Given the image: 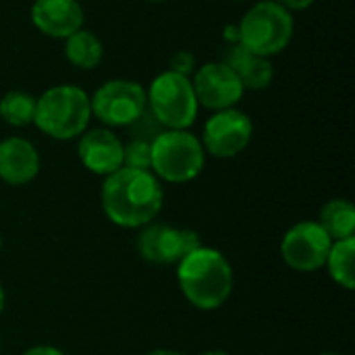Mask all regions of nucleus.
<instances>
[{
  "mask_svg": "<svg viewBox=\"0 0 355 355\" xmlns=\"http://www.w3.org/2000/svg\"><path fill=\"white\" fill-rule=\"evenodd\" d=\"M102 210L123 229H141L162 210V185L152 171L121 166L102 183Z\"/></svg>",
  "mask_w": 355,
  "mask_h": 355,
  "instance_id": "obj_1",
  "label": "nucleus"
},
{
  "mask_svg": "<svg viewBox=\"0 0 355 355\" xmlns=\"http://www.w3.org/2000/svg\"><path fill=\"white\" fill-rule=\"evenodd\" d=\"M177 281L185 300L198 310H218L233 291V268L214 248H198L177 264Z\"/></svg>",
  "mask_w": 355,
  "mask_h": 355,
  "instance_id": "obj_2",
  "label": "nucleus"
},
{
  "mask_svg": "<svg viewBox=\"0 0 355 355\" xmlns=\"http://www.w3.org/2000/svg\"><path fill=\"white\" fill-rule=\"evenodd\" d=\"M89 119V96L77 85L60 83L35 98L33 125L52 139L67 141L79 137L87 129Z\"/></svg>",
  "mask_w": 355,
  "mask_h": 355,
  "instance_id": "obj_3",
  "label": "nucleus"
},
{
  "mask_svg": "<svg viewBox=\"0 0 355 355\" xmlns=\"http://www.w3.org/2000/svg\"><path fill=\"white\" fill-rule=\"evenodd\" d=\"M239 27V44H243L250 52L270 58L281 54L293 40L295 21L293 15L277 4L275 0L256 2L237 23Z\"/></svg>",
  "mask_w": 355,
  "mask_h": 355,
  "instance_id": "obj_4",
  "label": "nucleus"
},
{
  "mask_svg": "<svg viewBox=\"0 0 355 355\" xmlns=\"http://www.w3.org/2000/svg\"><path fill=\"white\" fill-rule=\"evenodd\" d=\"M206 164V152L202 141L187 129H164L152 141V166L156 179L168 183L193 181Z\"/></svg>",
  "mask_w": 355,
  "mask_h": 355,
  "instance_id": "obj_5",
  "label": "nucleus"
},
{
  "mask_svg": "<svg viewBox=\"0 0 355 355\" xmlns=\"http://www.w3.org/2000/svg\"><path fill=\"white\" fill-rule=\"evenodd\" d=\"M146 100L148 110L164 129L183 131L198 119L200 104L196 100L191 79L179 73L164 71L154 77L146 92Z\"/></svg>",
  "mask_w": 355,
  "mask_h": 355,
  "instance_id": "obj_6",
  "label": "nucleus"
},
{
  "mask_svg": "<svg viewBox=\"0 0 355 355\" xmlns=\"http://www.w3.org/2000/svg\"><path fill=\"white\" fill-rule=\"evenodd\" d=\"M92 116L104 127H129L148 108L146 89L131 79H110L89 98Z\"/></svg>",
  "mask_w": 355,
  "mask_h": 355,
  "instance_id": "obj_7",
  "label": "nucleus"
},
{
  "mask_svg": "<svg viewBox=\"0 0 355 355\" xmlns=\"http://www.w3.org/2000/svg\"><path fill=\"white\" fill-rule=\"evenodd\" d=\"M202 248L200 235L191 229H179L164 223H150L137 235L139 256L158 266H173Z\"/></svg>",
  "mask_w": 355,
  "mask_h": 355,
  "instance_id": "obj_8",
  "label": "nucleus"
},
{
  "mask_svg": "<svg viewBox=\"0 0 355 355\" xmlns=\"http://www.w3.org/2000/svg\"><path fill=\"white\" fill-rule=\"evenodd\" d=\"M331 245L333 239L316 220H302L285 233L281 241V256L295 272H316L327 264Z\"/></svg>",
  "mask_w": 355,
  "mask_h": 355,
  "instance_id": "obj_9",
  "label": "nucleus"
},
{
  "mask_svg": "<svg viewBox=\"0 0 355 355\" xmlns=\"http://www.w3.org/2000/svg\"><path fill=\"white\" fill-rule=\"evenodd\" d=\"M252 135V119L237 108H227L216 110L206 121L204 135L200 141L204 146V152H208L214 158H235L250 146Z\"/></svg>",
  "mask_w": 355,
  "mask_h": 355,
  "instance_id": "obj_10",
  "label": "nucleus"
},
{
  "mask_svg": "<svg viewBox=\"0 0 355 355\" xmlns=\"http://www.w3.org/2000/svg\"><path fill=\"white\" fill-rule=\"evenodd\" d=\"M191 85L198 104L214 112L233 108L245 92L239 77L220 60H212L196 69Z\"/></svg>",
  "mask_w": 355,
  "mask_h": 355,
  "instance_id": "obj_11",
  "label": "nucleus"
},
{
  "mask_svg": "<svg viewBox=\"0 0 355 355\" xmlns=\"http://www.w3.org/2000/svg\"><path fill=\"white\" fill-rule=\"evenodd\" d=\"M77 154L81 164L100 177H108L123 166V141L108 127L85 129L79 135Z\"/></svg>",
  "mask_w": 355,
  "mask_h": 355,
  "instance_id": "obj_12",
  "label": "nucleus"
},
{
  "mask_svg": "<svg viewBox=\"0 0 355 355\" xmlns=\"http://www.w3.org/2000/svg\"><path fill=\"white\" fill-rule=\"evenodd\" d=\"M83 6L79 0H33V27L54 40H67L83 27Z\"/></svg>",
  "mask_w": 355,
  "mask_h": 355,
  "instance_id": "obj_13",
  "label": "nucleus"
},
{
  "mask_svg": "<svg viewBox=\"0 0 355 355\" xmlns=\"http://www.w3.org/2000/svg\"><path fill=\"white\" fill-rule=\"evenodd\" d=\"M40 173V154L35 146L23 137H6L0 141V179L8 185H25Z\"/></svg>",
  "mask_w": 355,
  "mask_h": 355,
  "instance_id": "obj_14",
  "label": "nucleus"
},
{
  "mask_svg": "<svg viewBox=\"0 0 355 355\" xmlns=\"http://www.w3.org/2000/svg\"><path fill=\"white\" fill-rule=\"evenodd\" d=\"M241 81L243 89H266L275 79L270 58L250 52L243 44H229L223 52V60Z\"/></svg>",
  "mask_w": 355,
  "mask_h": 355,
  "instance_id": "obj_15",
  "label": "nucleus"
},
{
  "mask_svg": "<svg viewBox=\"0 0 355 355\" xmlns=\"http://www.w3.org/2000/svg\"><path fill=\"white\" fill-rule=\"evenodd\" d=\"M64 56L73 67L89 71L102 62L104 46L94 31L81 27L79 31H75L64 40Z\"/></svg>",
  "mask_w": 355,
  "mask_h": 355,
  "instance_id": "obj_16",
  "label": "nucleus"
},
{
  "mask_svg": "<svg viewBox=\"0 0 355 355\" xmlns=\"http://www.w3.org/2000/svg\"><path fill=\"white\" fill-rule=\"evenodd\" d=\"M318 225L322 227V231L333 241H341V239L354 237L355 206L349 200H343V198H335V200L327 202L322 206V210H320Z\"/></svg>",
  "mask_w": 355,
  "mask_h": 355,
  "instance_id": "obj_17",
  "label": "nucleus"
},
{
  "mask_svg": "<svg viewBox=\"0 0 355 355\" xmlns=\"http://www.w3.org/2000/svg\"><path fill=\"white\" fill-rule=\"evenodd\" d=\"M331 279L347 289L354 291L355 289V239H341V241H333L327 264Z\"/></svg>",
  "mask_w": 355,
  "mask_h": 355,
  "instance_id": "obj_18",
  "label": "nucleus"
},
{
  "mask_svg": "<svg viewBox=\"0 0 355 355\" xmlns=\"http://www.w3.org/2000/svg\"><path fill=\"white\" fill-rule=\"evenodd\" d=\"M35 116V98L27 92L12 89L0 98V119L10 127H27Z\"/></svg>",
  "mask_w": 355,
  "mask_h": 355,
  "instance_id": "obj_19",
  "label": "nucleus"
},
{
  "mask_svg": "<svg viewBox=\"0 0 355 355\" xmlns=\"http://www.w3.org/2000/svg\"><path fill=\"white\" fill-rule=\"evenodd\" d=\"M123 166L137 168V171H150L152 144L144 141V139H131L129 144H123Z\"/></svg>",
  "mask_w": 355,
  "mask_h": 355,
  "instance_id": "obj_20",
  "label": "nucleus"
},
{
  "mask_svg": "<svg viewBox=\"0 0 355 355\" xmlns=\"http://www.w3.org/2000/svg\"><path fill=\"white\" fill-rule=\"evenodd\" d=\"M164 127L154 119V114L146 108V112L133 123L129 125V133H131V139H144V141H154L158 133H162Z\"/></svg>",
  "mask_w": 355,
  "mask_h": 355,
  "instance_id": "obj_21",
  "label": "nucleus"
},
{
  "mask_svg": "<svg viewBox=\"0 0 355 355\" xmlns=\"http://www.w3.org/2000/svg\"><path fill=\"white\" fill-rule=\"evenodd\" d=\"M168 71L179 73V75H183V77H189V75L196 71V58H193V54H189L187 50L177 52V54L171 58V69H168Z\"/></svg>",
  "mask_w": 355,
  "mask_h": 355,
  "instance_id": "obj_22",
  "label": "nucleus"
},
{
  "mask_svg": "<svg viewBox=\"0 0 355 355\" xmlns=\"http://www.w3.org/2000/svg\"><path fill=\"white\" fill-rule=\"evenodd\" d=\"M277 4H281L283 8H287L289 12L293 10H306L314 4V0H275Z\"/></svg>",
  "mask_w": 355,
  "mask_h": 355,
  "instance_id": "obj_23",
  "label": "nucleus"
},
{
  "mask_svg": "<svg viewBox=\"0 0 355 355\" xmlns=\"http://www.w3.org/2000/svg\"><path fill=\"white\" fill-rule=\"evenodd\" d=\"M23 355H64L60 349L56 347H50V345H35V347H29Z\"/></svg>",
  "mask_w": 355,
  "mask_h": 355,
  "instance_id": "obj_24",
  "label": "nucleus"
},
{
  "mask_svg": "<svg viewBox=\"0 0 355 355\" xmlns=\"http://www.w3.org/2000/svg\"><path fill=\"white\" fill-rule=\"evenodd\" d=\"M225 40H227L229 44H237V42H239V27H237V25H227Z\"/></svg>",
  "mask_w": 355,
  "mask_h": 355,
  "instance_id": "obj_25",
  "label": "nucleus"
},
{
  "mask_svg": "<svg viewBox=\"0 0 355 355\" xmlns=\"http://www.w3.org/2000/svg\"><path fill=\"white\" fill-rule=\"evenodd\" d=\"M148 355H183V354H179V352H173V349H154V352H150Z\"/></svg>",
  "mask_w": 355,
  "mask_h": 355,
  "instance_id": "obj_26",
  "label": "nucleus"
},
{
  "mask_svg": "<svg viewBox=\"0 0 355 355\" xmlns=\"http://www.w3.org/2000/svg\"><path fill=\"white\" fill-rule=\"evenodd\" d=\"M4 306H6V293H4V289L0 285V314L4 312Z\"/></svg>",
  "mask_w": 355,
  "mask_h": 355,
  "instance_id": "obj_27",
  "label": "nucleus"
},
{
  "mask_svg": "<svg viewBox=\"0 0 355 355\" xmlns=\"http://www.w3.org/2000/svg\"><path fill=\"white\" fill-rule=\"evenodd\" d=\"M202 355H229L227 352H206V354Z\"/></svg>",
  "mask_w": 355,
  "mask_h": 355,
  "instance_id": "obj_28",
  "label": "nucleus"
},
{
  "mask_svg": "<svg viewBox=\"0 0 355 355\" xmlns=\"http://www.w3.org/2000/svg\"><path fill=\"white\" fill-rule=\"evenodd\" d=\"M0 252H2V235H0Z\"/></svg>",
  "mask_w": 355,
  "mask_h": 355,
  "instance_id": "obj_29",
  "label": "nucleus"
},
{
  "mask_svg": "<svg viewBox=\"0 0 355 355\" xmlns=\"http://www.w3.org/2000/svg\"><path fill=\"white\" fill-rule=\"evenodd\" d=\"M148 2H164V0H148Z\"/></svg>",
  "mask_w": 355,
  "mask_h": 355,
  "instance_id": "obj_30",
  "label": "nucleus"
},
{
  "mask_svg": "<svg viewBox=\"0 0 355 355\" xmlns=\"http://www.w3.org/2000/svg\"><path fill=\"white\" fill-rule=\"evenodd\" d=\"M320 355H339V354H320Z\"/></svg>",
  "mask_w": 355,
  "mask_h": 355,
  "instance_id": "obj_31",
  "label": "nucleus"
}]
</instances>
